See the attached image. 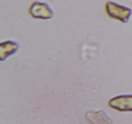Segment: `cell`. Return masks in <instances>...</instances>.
Masks as SVG:
<instances>
[{"label":"cell","instance_id":"obj_5","mask_svg":"<svg viewBox=\"0 0 132 124\" xmlns=\"http://www.w3.org/2000/svg\"><path fill=\"white\" fill-rule=\"evenodd\" d=\"M18 49V44L16 43L8 42L2 43L0 45V50H1V60L4 61L6 57H8L9 55H11L12 53H15Z\"/></svg>","mask_w":132,"mask_h":124},{"label":"cell","instance_id":"obj_2","mask_svg":"<svg viewBox=\"0 0 132 124\" xmlns=\"http://www.w3.org/2000/svg\"><path fill=\"white\" fill-rule=\"evenodd\" d=\"M30 16L34 18L51 19L53 17V12L46 3L34 2L28 9Z\"/></svg>","mask_w":132,"mask_h":124},{"label":"cell","instance_id":"obj_3","mask_svg":"<svg viewBox=\"0 0 132 124\" xmlns=\"http://www.w3.org/2000/svg\"><path fill=\"white\" fill-rule=\"evenodd\" d=\"M109 106L119 111H132V95H120L112 98Z\"/></svg>","mask_w":132,"mask_h":124},{"label":"cell","instance_id":"obj_4","mask_svg":"<svg viewBox=\"0 0 132 124\" xmlns=\"http://www.w3.org/2000/svg\"><path fill=\"white\" fill-rule=\"evenodd\" d=\"M85 118L90 124H112V121L106 116L104 111H89L85 114Z\"/></svg>","mask_w":132,"mask_h":124},{"label":"cell","instance_id":"obj_1","mask_svg":"<svg viewBox=\"0 0 132 124\" xmlns=\"http://www.w3.org/2000/svg\"><path fill=\"white\" fill-rule=\"evenodd\" d=\"M105 11L109 17L122 23H127L132 14V9L120 6L114 2H108L105 5Z\"/></svg>","mask_w":132,"mask_h":124}]
</instances>
